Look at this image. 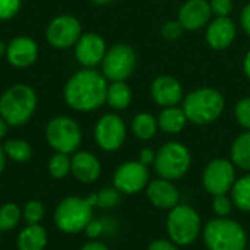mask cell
<instances>
[{
	"instance_id": "484cf974",
	"label": "cell",
	"mask_w": 250,
	"mask_h": 250,
	"mask_svg": "<svg viewBox=\"0 0 250 250\" xmlns=\"http://www.w3.org/2000/svg\"><path fill=\"white\" fill-rule=\"evenodd\" d=\"M231 201L240 211L250 212V174L239 177L231 188Z\"/></svg>"
},
{
	"instance_id": "4dcf8cb0",
	"label": "cell",
	"mask_w": 250,
	"mask_h": 250,
	"mask_svg": "<svg viewBox=\"0 0 250 250\" xmlns=\"http://www.w3.org/2000/svg\"><path fill=\"white\" fill-rule=\"evenodd\" d=\"M45 209L42 202L40 201H29L23 208V218L28 224H40L44 218Z\"/></svg>"
},
{
	"instance_id": "8d00e7d4",
	"label": "cell",
	"mask_w": 250,
	"mask_h": 250,
	"mask_svg": "<svg viewBox=\"0 0 250 250\" xmlns=\"http://www.w3.org/2000/svg\"><path fill=\"white\" fill-rule=\"evenodd\" d=\"M89 239H98L104 233L108 231V223L103 220H91V223L85 229Z\"/></svg>"
},
{
	"instance_id": "d6986e66",
	"label": "cell",
	"mask_w": 250,
	"mask_h": 250,
	"mask_svg": "<svg viewBox=\"0 0 250 250\" xmlns=\"http://www.w3.org/2000/svg\"><path fill=\"white\" fill-rule=\"evenodd\" d=\"M38 56V45L32 38L16 37L7 44L6 57L7 62L15 67L31 66Z\"/></svg>"
},
{
	"instance_id": "4fadbf2b",
	"label": "cell",
	"mask_w": 250,
	"mask_h": 250,
	"mask_svg": "<svg viewBox=\"0 0 250 250\" xmlns=\"http://www.w3.org/2000/svg\"><path fill=\"white\" fill-rule=\"evenodd\" d=\"M95 141L104 151H117L126 139V125L117 114H104L95 125Z\"/></svg>"
},
{
	"instance_id": "4316f807",
	"label": "cell",
	"mask_w": 250,
	"mask_h": 250,
	"mask_svg": "<svg viewBox=\"0 0 250 250\" xmlns=\"http://www.w3.org/2000/svg\"><path fill=\"white\" fill-rule=\"evenodd\" d=\"M6 157L16 163H26L32 157V148L26 141L22 139H10L3 146Z\"/></svg>"
},
{
	"instance_id": "ffe728a7",
	"label": "cell",
	"mask_w": 250,
	"mask_h": 250,
	"mask_svg": "<svg viewBox=\"0 0 250 250\" xmlns=\"http://www.w3.org/2000/svg\"><path fill=\"white\" fill-rule=\"evenodd\" d=\"M70 171L82 183H92L101 174V164L98 158L86 151L76 152L70 160Z\"/></svg>"
},
{
	"instance_id": "e575fe53",
	"label": "cell",
	"mask_w": 250,
	"mask_h": 250,
	"mask_svg": "<svg viewBox=\"0 0 250 250\" xmlns=\"http://www.w3.org/2000/svg\"><path fill=\"white\" fill-rule=\"evenodd\" d=\"M21 9V0H0V19H12Z\"/></svg>"
},
{
	"instance_id": "7a4b0ae2",
	"label": "cell",
	"mask_w": 250,
	"mask_h": 250,
	"mask_svg": "<svg viewBox=\"0 0 250 250\" xmlns=\"http://www.w3.org/2000/svg\"><path fill=\"white\" fill-rule=\"evenodd\" d=\"M95 207V195L88 198L69 196L64 198L54 211V223L57 229L67 234H76L86 229L92 220Z\"/></svg>"
},
{
	"instance_id": "277c9868",
	"label": "cell",
	"mask_w": 250,
	"mask_h": 250,
	"mask_svg": "<svg viewBox=\"0 0 250 250\" xmlns=\"http://www.w3.org/2000/svg\"><path fill=\"white\" fill-rule=\"evenodd\" d=\"M37 108V94L28 85H13L0 97V116L9 126L26 123Z\"/></svg>"
},
{
	"instance_id": "ac0fdd59",
	"label": "cell",
	"mask_w": 250,
	"mask_h": 250,
	"mask_svg": "<svg viewBox=\"0 0 250 250\" xmlns=\"http://www.w3.org/2000/svg\"><path fill=\"white\" fill-rule=\"evenodd\" d=\"M146 196L149 202L160 209H173L179 205L177 188L166 179H155L146 186Z\"/></svg>"
},
{
	"instance_id": "cb8c5ba5",
	"label": "cell",
	"mask_w": 250,
	"mask_h": 250,
	"mask_svg": "<svg viewBox=\"0 0 250 250\" xmlns=\"http://www.w3.org/2000/svg\"><path fill=\"white\" fill-rule=\"evenodd\" d=\"M231 161L236 167L250 171V130L234 139L231 145Z\"/></svg>"
},
{
	"instance_id": "5bb4252c",
	"label": "cell",
	"mask_w": 250,
	"mask_h": 250,
	"mask_svg": "<svg viewBox=\"0 0 250 250\" xmlns=\"http://www.w3.org/2000/svg\"><path fill=\"white\" fill-rule=\"evenodd\" d=\"M107 53L105 41L95 32H88L81 35L75 47L76 60L85 66L92 69L94 66L100 64Z\"/></svg>"
},
{
	"instance_id": "d4e9b609",
	"label": "cell",
	"mask_w": 250,
	"mask_h": 250,
	"mask_svg": "<svg viewBox=\"0 0 250 250\" xmlns=\"http://www.w3.org/2000/svg\"><path fill=\"white\" fill-rule=\"evenodd\" d=\"M158 130V122L151 113H139L132 120V132L141 141H149Z\"/></svg>"
},
{
	"instance_id": "836d02e7",
	"label": "cell",
	"mask_w": 250,
	"mask_h": 250,
	"mask_svg": "<svg viewBox=\"0 0 250 250\" xmlns=\"http://www.w3.org/2000/svg\"><path fill=\"white\" fill-rule=\"evenodd\" d=\"M183 31L185 28L180 25L179 21H167L161 28V35L168 41H174L183 35Z\"/></svg>"
},
{
	"instance_id": "f35d334b",
	"label": "cell",
	"mask_w": 250,
	"mask_h": 250,
	"mask_svg": "<svg viewBox=\"0 0 250 250\" xmlns=\"http://www.w3.org/2000/svg\"><path fill=\"white\" fill-rule=\"evenodd\" d=\"M155 157H157V152L154 151V149H151V148H145V149H142L141 151V154H139V163L141 164H144V166H154V163H155Z\"/></svg>"
},
{
	"instance_id": "e0dca14e",
	"label": "cell",
	"mask_w": 250,
	"mask_h": 250,
	"mask_svg": "<svg viewBox=\"0 0 250 250\" xmlns=\"http://www.w3.org/2000/svg\"><path fill=\"white\" fill-rule=\"evenodd\" d=\"M151 97L154 103H157L163 108L173 107L183 100V88L176 78L163 75L152 81Z\"/></svg>"
},
{
	"instance_id": "ba28073f",
	"label": "cell",
	"mask_w": 250,
	"mask_h": 250,
	"mask_svg": "<svg viewBox=\"0 0 250 250\" xmlns=\"http://www.w3.org/2000/svg\"><path fill=\"white\" fill-rule=\"evenodd\" d=\"M45 138L56 152L72 154L81 145L82 132L73 119L59 116L48 122L45 127Z\"/></svg>"
},
{
	"instance_id": "44dd1931",
	"label": "cell",
	"mask_w": 250,
	"mask_h": 250,
	"mask_svg": "<svg viewBox=\"0 0 250 250\" xmlns=\"http://www.w3.org/2000/svg\"><path fill=\"white\" fill-rule=\"evenodd\" d=\"M157 122H158V127L163 132L174 135V133H179L185 129V126L188 123V117H186L183 108L173 105V107L163 108Z\"/></svg>"
},
{
	"instance_id": "b9f144b4",
	"label": "cell",
	"mask_w": 250,
	"mask_h": 250,
	"mask_svg": "<svg viewBox=\"0 0 250 250\" xmlns=\"http://www.w3.org/2000/svg\"><path fill=\"white\" fill-rule=\"evenodd\" d=\"M243 70H245V75L248 76V79L250 81V50L246 53V56H245V60H243Z\"/></svg>"
},
{
	"instance_id": "d6a6232c",
	"label": "cell",
	"mask_w": 250,
	"mask_h": 250,
	"mask_svg": "<svg viewBox=\"0 0 250 250\" xmlns=\"http://www.w3.org/2000/svg\"><path fill=\"white\" fill-rule=\"evenodd\" d=\"M233 201L227 196V195H218L214 196L212 201V211L217 217L220 218H227L231 211H233Z\"/></svg>"
},
{
	"instance_id": "7bdbcfd3",
	"label": "cell",
	"mask_w": 250,
	"mask_h": 250,
	"mask_svg": "<svg viewBox=\"0 0 250 250\" xmlns=\"http://www.w3.org/2000/svg\"><path fill=\"white\" fill-rule=\"evenodd\" d=\"M7 127H9V125H7V123L4 122V119L0 116V139L6 136V133H7Z\"/></svg>"
},
{
	"instance_id": "8fae6325",
	"label": "cell",
	"mask_w": 250,
	"mask_h": 250,
	"mask_svg": "<svg viewBox=\"0 0 250 250\" xmlns=\"http://www.w3.org/2000/svg\"><path fill=\"white\" fill-rule=\"evenodd\" d=\"M114 188L120 193L135 195L144 190L149 183L148 167L139 161H127L117 167L113 176Z\"/></svg>"
},
{
	"instance_id": "f6af8a7d",
	"label": "cell",
	"mask_w": 250,
	"mask_h": 250,
	"mask_svg": "<svg viewBox=\"0 0 250 250\" xmlns=\"http://www.w3.org/2000/svg\"><path fill=\"white\" fill-rule=\"evenodd\" d=\"M6 50H7V45H6L3 41H0V57H1L3 54H6Z\"/></svg>"
},
{
	"instance_id": "2e32d148",
	"label": "cell",
	"mask_w": 250,
	"mask_h": 250,
	"mask_svg": "<svg viewBox=\"0 0 250 250\" xmlns=\"http://www.w3.org/2000/svg\"><path fill=\"white\" fill-rule=\"evenodd\" d=\"M236 32V23L230 16H218L208 23L205 38L212 50H226L233 44Z\"/></svg>"
},
{
	"instance_id": "d590c367",
	"label": "cell",
	"mask_w": 250,
	"mask_h": 250,
	"mask_svg": "<svg viewBox=\"0 0 250 250\" xmlns=\"http://www.w3.org/2000/svg\"><path fill=\"white\" fill-rule=\"evenodd\" d=\"M211 6V12L212 15L218 16H230V13L233 12V0H211L209 1Z\"/></svg>"
},
{
	"instance_id": "7dc6e473",
	"label": "cell",
	"mask_w": 250,
	"mask_h": 250,
	"mask_svg": "<svg viewBox=\"0 0 250 250\" xmlns=\"http://www.w3.org/2000/svg\"><path fill=\"white\" fill-rule=\"evenodd\" d=\"M249 249H250V246H249Z\"/></svg>"
},
{
	"instance_id": "8992f818",
	"label": "cell",
	"mask_w": 250,
	"mask_h": 250,
	"mask_svg": "<svg viewBox=\"0 0 250 250\" xmlns=\"http://www.w3.org/2000/svg\"><path fill=\"white\" fill-rule=\"evenodd\" d=\"M202 221L199 214L189 205H177L167 217V233L177 246H189L199 237Z\"/></svg>"
},
{
	"instance_id": "ee69618b",
	"label": "cell",
	"mask_w": 250,
	"mask_h": 250,
	"mask_svg": "<svg viewBox=\"0 0 250 250\" xmlns=\"http://www.w3.org/2000/svg\"><path fill=\"white\" fill-rule=\"evenodd\" d=\"M4 167H6V152H4L3 146H0V174L3 173Z\"/></svg>"
},
{
	"instance_id": "3957f363",
	"label": "cell",
	"mask_w": 250,
	"mask_h": 250,
	"mask_svg": "<svg viewBox=\"0 0 250 250\" xmlns=\"http://www.w3.org/2000/svg\"><path fill=\"white\" fill-rule=\"evenodd\" d=\"M224 97L214 88H199L188 94L183 100V111L188 122L195 125H208L217 120L224 111Z\"/></svg>"
},
{
	"instance_id": "7c38bea8",
	"label": "cell",
	"mask_w": 250,
	"mask_h": 250,
	"mask_svg": "<svg viewBox=\"0 0 250 250\" xmlns=\"http://www.w3.org/2000/svg\"><path fill=\"white\" fill-rule=\"evenodd\" d=\"M82 35L81 22L70 15H60L54 18L47 28V40L48 42L60 50L69 48L78 42Z\"/></svg>"
},
{
	"instance_id": "83f0119b",
	"label": "cell",
	"mask_w": 250,
	"mask_h": 250,
	"mask_svg": "<svg viewBox=\"0 0 250 250\" xmlns=\"http://www.w3.org/2000/svg\"><path fill=\"white\" fill-rule=\"evenodd\" d=\"M21 217H22V211L16 204L13 202L3 204L0 207V231L13 230L19 224Z\"/></svg>"
},
{
	"instance_id": "60d3db41",
	"label": "cell",
	"mask_w": 250,
	"mask_h": 250,
	"mask_svg": "<svg viewBox=\"0 0 250 250\" xmlns=\"http://www.w3.org/2000/svg\"><path fill=\"white\" fill-rule=\"evenodd\" d=\"M81 250H110V249H108L104 243L97 242V240H92V242H89V243L83 245Z\"/></svg>"
},
{
	"instance_id": "30bf717a",
	"label": "cell",
	"mask_w": 250,
	"mask_h": 250,
	"mask_svg": "<svg viewBox=\"0 0 250 250\" xmlns=\"http://www.w3.org/2000/svg\"><path fill=\"white\" fill-rule=\"evenodd\" d=\"M236 180V166L233 164V161L224 158H215L209 161L202 176L204 188L212 196L227 195Z\"/></svg>"
},
{
	"instance_id": "1f68e13d",
	"label": "cell",
	"mask_w": 250,
	"mask_h": 250,
	"mask_svg": "<svg viewBox=\"0 0 250 250\" xmlns=\"http://www.w3.org/2000/svg\"><path fill=\"white\" fill-rule=\"evenodd\" d=\"M234 116L237 123L245 127L246 130H250V97L242 98L236 107H234Z\"/></svg>"
},
{
	"instance_id": "ab89813d",
	"label": "cell",
	"mask_w": 250,
	"mask_h": 250,
	"mask_svg": "<svg viewBox=\"0 0 250 250\" xmlns=\"http://www.w3.org/2000/svg\"><path fill=\"white\" fill-rule=\"evenodd\" d=\"M240 23H242V28L245 29V32L250 37V3L246 4L242 10V15H240Z\"/></svg>"
},
{
	"instance_id": "52a82bcc",
	"label": "cell",
	"mask_w": 250,
	"mask_h": 250,
	"mask_svg": "<svg viewBox=\"0 0 250 250\" xmlns=\"http://www.w3.org/2000/svg\"><path fill=\"white\" fill-rule=\"evenodd\" d=\"M192 157L186 145L180 142H167L158 151L155 157V171L161 179L177 180L182 179L190 168Z\"/></svg>"
},
{
	"instance_id": "9a60e30c",
	"label": "cell",
	"mask_w": 250,
	"mask_h": 250,
	"mask_svg": "<svg viewBox=\"0 0 250 250\" xmlns=\"http://www.w3.org/2000/svg\"><path fill=\"white\" fill-rule=\"evenodd\" d=\"M211 6L207 0H188L179 10L177 21L188 31H198L209 23Z\"/></svg>"
},
{
	"instance_id": "bcb514c9",
	"label": "cell",
	"mask_w": 250,
	"mask_h": 250,
	"mask_svg": "<svg viewBox=\"0 0 250 250\" xmlns=\"http://www.w3.org/2000/svg\"><path fill=\"white\" fill-rule=\"evenodd\" d=\"M92 1L97 4H107V3H111L113 0H92Z\"/></svg>"
},
{
	"instance_id": "6da1fadb",
	"label": "cell",
	"mask_w": 250,
	"mask_h": 250,
	"mask_svg": "<svg viewBox=\"0 0 250 250\" xmlns=\"http://www.w3.org/2000/svg\"><path fill=\"white\" fill-rule=\"evenodd\" d=\"M107 79L103 73L85 67L76 72L64 86V101L78 111L100 108L107 98Z\"/></svg>"
},
{
	"instance_id": "603a6c76",
	"label": "cell",
	"mask_w": 250,
	"mask_h": 250,
	"mask_svg": "<svg viewBox=\"0 0 250 250\" xmlns=\"http://www.w3.org/2000/svg\"><path fill=\"white\" fill-rule=\"evenodd\" d=\"M105 101L110 104L114 110H125L130 105L132 101V91L125 83V81H116L111 82L107 88V98Z\"/></svg>"
},
{
	"instance_id": "f546056e",
	"label": "cell",
	"mask_w": 250,
	"mask_h": 250,
	"mask_svg": "<svg viewBox=\"0 0 250 250\" xmlns=\"http://www.w3.org/2000/svg\"><path fill=\"white\" fill-rule=\"evenodd\" d=\"M95 195V207L103 209L114 208L120 202V192L116 188H104Z\"/></svg>"
},
{
	"instance_id": "9c48e42d",
	"label": "cell",
	"mask_w": 250,
	"mask_h": 250,
	"mask_svg": "<svg viewBox=\"0 0 250 250\" xmlns=\"http://www.w3.org/2000/svg\"><path fill=\"white\" fill-rule=\"evenodd\" d=\"M103 75L113 82L126 81L132 76L136 66V54L127 44H116L107 50L103 62Z\"/></svg>"
},
{
	"instance_id": "74e56055",
	"label": "cell",
	"mask_w": 250,
	"mask_h": 250,
	"mask_svg": "<svg viewBox=\"0 0 250 250\" xmlns=\"http://www.w3.org/2000/svg\"><path fill=\"white\" fill-rule=\"evenodd\" d=\"M148 250H179L177 245L173 243L171 240H164V239H158V240H154Z\"/></svg>"
},
{
	"instance_id": "7402d4cb",
	"label": "cell",
	"mask_w": 250,
	"mask_h": 250,
	"mask_svg": "<svg viewBox=\"0 0 250 250\" xmlns=\"http://www.w3.org/2000/svg\"><path fill=\"white\" fill-rule=\"evenodd\" d=\"M18 250H44L47 246V233L40 224H28L18 236Z\"/></svg>"
},
{
	"instance_id": "f1b7e54d",
	"label": "cell",
	"mask_w": 250,
	"mask_h": 250,
	"mask_svg": "<svg viewBox=\"0 0 250 250\" xmlns=\"http://www.w3.org/2000/svg\"><path fill=\"white\" fill-rule=\"evenodd\" d=\"M48 171L54 179H63L70 171V160L67 154L56 152L48 163Z\"/></svg>"
},
{
	"instance_id": "5b68a950",
	"label": "cell",
	"mask_w": 250,
	"mask_h": 250,
	"mask_svg": "<svg viewBox=\"0 0 250 250\" xmlns=\"http://www.w3.org/2000/svg\"><path fill=\"white\" fill-rule=\"evenodd\" d=\"M208 250H246L248 233L242 224L230 218H214L204 229Z\"/></svg>"
}]
</instances>
